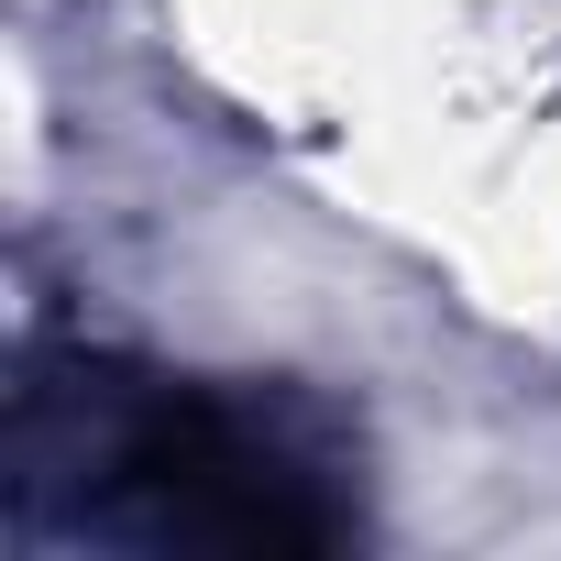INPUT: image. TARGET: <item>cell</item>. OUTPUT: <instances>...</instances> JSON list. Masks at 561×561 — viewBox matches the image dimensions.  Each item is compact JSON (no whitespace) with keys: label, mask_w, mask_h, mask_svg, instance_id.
Segmentation results:
<instances>
[{"label":"cell","mask_w":561,"mask_h":561,"mask_svg":"<svg viewBox=\"0 0 561 561\" xmlns=\"http://www.w3.org/2000/svg\"><path fill=\"white\" fill-rule=\"evenodd\" d=\"M12 495L111 550L320 561L364 528L331 419L264 386H198L144 364H67L12 397Z\"/></svg>","instance_id":"1"}]
</instances>
